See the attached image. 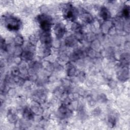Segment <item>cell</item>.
<instances>
[{"instance_id":"6da1fadb","label":"cell","mask_w":130,"mask_h":130,"mask_svg":"<svg viewBox=\"0 0 130 130\" xmlns=\"http://www.w3.org/2000/svg\"><path fill=\"white\" fill-rule=\"evenodd\" d=\"M4 20L6 27L10 30H17L20 27V20L14 16L9 15L5 16Z\"/></svg>"},{"instance_id":"7a4b0ae2","label":"cell","mask_w":130,"mask_h":130,"mask_svg":"<svg viewBox=\"0 0 130 130\" xmlns=\"http://www.w3.org/2000/svg\"><path fill=\"white\" fill-rule=\"evenodd\" d=\"M38 20L40 24V26L42 29L47 31H48L51 27V19L47 15H42L39 16Z\"/></svg>"},{"instance_id":"3957f363","label":"cell","mask_w":130,"mask_h":130,"mask_svg":"<svg viewBox=\"0 0 130 130\" xmlns=\"http://www.w3.org/2000/svg\"><path fill=\"white\" fill-rule=\"evenodd\" d=\"M54 32L56 37L58 38H61L65 34L66 28L62 24H57L54 27Z\"/></svg>"},{"instance_id":"277c9868","label":"cell","mask_w":130,"mask_h":130,"mask_svg":"<svg viewBox=\"0 0 130 130\" xmlns=\"http://www.w3.org/2000/svg\"><path fill=\"white\" fill-rule=\"evenodd\" d=\"M64 11V17L69 20H74L75 18V10L73 9V7L71 6L68 7Z\"/></svg>"},{"instance_id":"5b68a950","label":"cell","mask_w":130,"mask_h":130,"mask_svg":"<svg viewBox=\"0 0 130 130\" xmlns=\"http://www.w3.org/2000/svg\"><path fill=\"white\" fill-rule=\"evenodd\" d=\"M101 17L104 19L107 20L108 18H109L110 14L108 10L106 9V8L103 7L101 9Z\"/></svg>"},{"instance_id":"8992f818","label":"cell","mask_w":130,"mask_h":130,"mask_svg":"<svg viewBox=\"0 0 130 130\" xmlns=\"http://www.w3.org/2000/svg\"><path fill=\"white\" fill-rule=\"evenodd\" d=\"M129 8H125V9L123 10V13L124 16L128 18L129 17Z\"/></svg>"}]
</instances>
